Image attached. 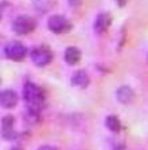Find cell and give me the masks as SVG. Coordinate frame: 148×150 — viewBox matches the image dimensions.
<instances>
[{"mask_svg": "<svg viewBox=\"0 0 148 150\" xmlns=\"http://www.w3.org/2000/svg\"><path fill=\"white\" fill-rule=\"evenodd\" d=\"M23 98L27 105V109L32 111H41L42 106L44 105V93L38 84L27 82L23 87Z\"/></svg>", "mask_w": 148, "mask_h": 150, "instance_id": "cell-1", "label": "cell"}, {"mask_svg": "<svg viewBox=\"0 0 148 150\" xmlns=\"http://www.w3.org/2000/svg\"><path fill=\"white\" fill-rule=\"evenodd\" d=\"M4 55L10 60L14 62H22L27 56V47L18 40H12L10 43H7L4 47Z\"/></svg>", "mask_w": 148, "mask_h": 150, "instance_id": "cell-2", "label": "cell"}, {"mask_svg": "<svg viewBox=\"0 0 148 150\" xmlns=\"http://www.w3.org/2000/svg\"><path fill=\"white\" fill-rule=\"evenodd\" d=\"M36 28V22L29 15H20L12 22V31L18 35H29Z\"/></svg>", "mask_w": 148, "mask_h": 150, "instance_id": "cell-3", "label": "cell"}, {"mask_svg": "<svg viewBox=\"0 0 148 150\" xmlns=\"http://www.w3.org/2000/svg\"><path fill=\"white\" fill-rule=\"evenodd\" d=\"M31 60L35 66L38 67H44L51 63L53 60V51L47 46H38L31 50Z\"/></svg>", "mask_w": 148, "mask_h": 150, "instance_id": "cell-4", "label": "cell"}, {"mask_svg": "<svg viewBox=\"0 0 148 150\" xmlns=\"http://www.w3.org/2000/svg\"><path fill=\"white\" fill-rule=\"evenodd\" d=\"M47 27L51 32L57 35H62L66 34L71 30V23H70L69 19H66L62 15H53L49 18L47 20Z\"/></svg>", "mask_w": 148, "mask_h": 150, "instance_id": "cell-5", "label": "cell"}, {"mask_svg": "<svg viewBox=\"0 0 148 150\" xmlns=\"http://www.w3.org/2000/svg\"><path fill=\"white\" fill-rule=\"evenodd\" d=\"M18 94L14 90H4L0 93V106L4 109H14L18 105Z\"/></svg>", "mask_w": 148, "mask_h": 150, "instance_id": "cell-6", "label": "cell"}, {"mask_svg": "<svg viewBox=\"0 0 148 150\" xmlns=\"http://www.w3.org/2000/svg\"><path fill=\"white\" fill-rule=\"evenodd\" d=\"M112 24V16L108 12H101L97 15L94 22V31L97 34H105Z\"/></svg>", "mask_w": 148, "mask_h": 150, "instance_id": "cell-7", "label": "cell"}, {"mask_svg": "<svg viewBox=\"0 0 148 150\" xmlns=\"http://www.w3.org/2000/svg\"><path fill=\"white\" fill-rule=\"evenodd\" d=\"M14 125H15V118L12 115H6L1 119V133H3L4 138H7V139H14L15 138Z\"/></svg>", "mask_w": 148, "mask_h": 150, "instance_id": "cell-8", "label": "cell"}, {"mask_svg": "<svg viewBox=\"0 0 148 150\" xmlns=\"http://www.w3.org/2000/svg\"><path fill=\"white\" fill-rule=\"evenodd\" d=\"M89 82H90V79H89V75L85 70H78V71H76L71 76V84L76 86V87H79V88L88 87Z\"/></svg>", "mask_w": 148, "mask_h": 150, "instance_id": "cell-9", "label": "cell"}, {"mask_svg": "<svg viewBox=\"0 0 148 150\" xmlns=\"http://www.w3.org/2000/svg\"><path fill=\"white\" fill-rule=\"evenodd\" d=\"M57 1L58 0H32V6L38 12L46 13L57 6Z\"/></svg>", "mask_w": 148, "mask_h": 150, "instance_id": "cell-10", "label": "cell"}, {"mask_svg": "<svg viewBox=\"0 0 148 150\" xmlns=\"http://www.w3.org/2000/svg\"><path fill=\"white\" fill-rule=\"evenodd\" d=\"M81 56L82 54L79 51V48H77V47H67L65 50V60L71 66L77 64L81 60Z\"/></svg>", "mask_w": 148, "mask_h": 150, "instance_id": "cell-11", "label": "cell"}, {"mask_svg": "<svg viewBox=\"0 0 148 150\" xmlns=\"http://www.w3.org/2000/svg\"><path fill=\"white\" fill-rule=\"evenodd\" d=\"M133 97H135V94H133V91L131 90V87H128V86H121V87L117 90V99L121 103L132 102Z\"/></svg>", "mask_w": 148, "mask_h": 150, "instance_id": "cell-12", "label": "cell"}, {"mask_svg": "<svg viewBox=\"0 0 148 150\" xmlns=\"http://www.w3.org/2000/svg\"><path fill=\"white\" fill-rule=\"evenodd\" d=\"M105 125L112 133H119L121 130V122L116 115H108L105 119Z\"/></svg>", "mask_w": 148, "mask_h": 150, "instance_id": "cell-13", "label": "cell"}, {"mask_svg": "<svg viewBox=\"0 0 148 150\" xmlns=\"http://www.w3.org/2000/svg\"><path fill=\"white\" fill-rule=\"evenodd\" d=\"M82 3V0H69V4L71 7H78Z\"/></svg>", "mask_w": 148, "mask_h": 150, "instance_id": "cell-14", "label": "cell"}, {"mask_svg": "<svg viewBox=\"0 0 148 150\" xmlns=\"http://www.w3.org/2000/svg\"><path fill=\"white\" fill-rule=\"evenodd\" d=\"M38 150H57L55 147H53V146H49V145H44V146H41Z\"/></svg>", "mask_w": 148, "mask_h": 150, "instance_id": "cell-15", "label": "cell"}, {"mask_svg": "<svg viewBox=\"0 0 148 150\" xmlns=\"http://www.w3.org/2000/svg\"><path fill=\"white\" fill-rule=\"evenodd\" d=\"M117 1V6L119 7H124L127 4V0H116Z\"/></svg>", "mask_w": 148, "mask_h": 150, "instance_id": "cell-16", "label": "cell"}, {"mask_svg": "<svg viewBox=\"0 0 148 150\" xmlns=\"http://www.w3.org/2000/svg\"><path fill=\"white\" fill-rule=\"evenodd\" d=\"M114 150H125V147H124L123 145H120V146H117V147H116V149H114Z\"/></svg>", "mask_w": 148, "mask_h": 150, "instance_id": "cell-17", "label": "cell"}, {"mask_svg": "<svg viewBox=\"0 0 148 150\" xmlns=\"http://www.w3.org/2000/svg\"><path fill=\"white\" fill-rule=\"evenodd\" d=\"M1 18H3V11H1V6H0V20H1Z\"/></svg>", "mask_w": 148, "mask_h": 150, "instance_id": "cell-18", "label": "cell"}, {"mask_svg": "<svg viewBox=\"0 0 148 150\" xmlns=\"http://www.w3.org/2000/svg\"><path fill=\"white\" fill-rule=\"evenodd\" d=\"M11 150H23V149H20V147H12Z\"/></svg>", "mask_w": 148, "mask_h": 150, "instance_id": "cell-19", "label": "cell"}]
</instances>
